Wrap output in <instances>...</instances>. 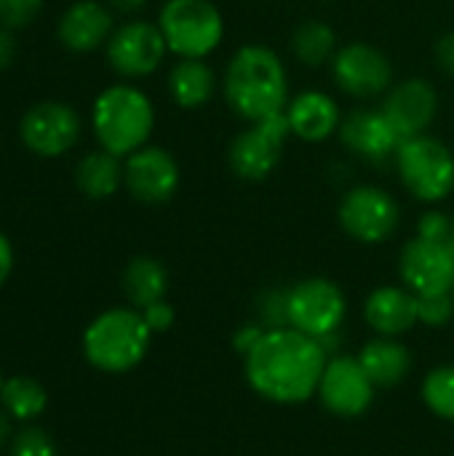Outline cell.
Segmentation results:
<instances>
[{
	"label": "cell",
	"mask_w": 454,
	"mask_h": 456,
	"mask_svg": "<svg viewBox=\"0 0 454 456\" xmlns=\"http://www.w3.org/2000/svg\"><path fill=\"white\" fill-rule=\"evenodd\" d=\"M260 337H262V331H260V329H254V326H249V329H244V331L235 337V347H238V350H244V353H249V350H252V345H254Z\"/></svg>",
	"instance_id": "36"
},
{
	"label": "cell",
	"mask_w": 454,
	"mask_h": 456,
	"mask_svg": "<svg viewBox=\"0 0 454 456\" xmlns=\"http://www.w3.org/2000/svg\"><path fill=\"white\" fill-rule=\"evenodd\" d=\"M292 53L300 64L316 69V67H324L326 61L334 59L337 53V35L334 29L321 21V19H308L302 21L294 35H292Z\"/></svg>",
	"instance_id": "25"
},
{
	"label": "cell",
	"mask_w": 454,
	"mask_h": 456,
	"mask_svg": "<svg viewBox=\"0 0 454 456\" xmlns=\"http://www.w3.org/2000/svg\"><path fill=\"white\" fill-rule=\"evenodd\" d=\"M364 318L380 337L407 334L417 323V294L396 286L375 289L364 305Z\"/></svg>",
	"instance_id": "20"
},
{
	"label": "cell",
	"mask_w": 454,
	"mask_h": 456,
	"mask_svg": "<svg viewBox=\"0 0 454 456\" xmlns=\"http://www.w3.org/2000/svg\"><path fill=\"white\" fill-rule=\"evenodd\" d=\"M45 401H48V395H45L43 385L35 382L32 377H11L0 387L3 411L19 422H29V419L40 417L45 411Z\"/></svg>",
	"instance_id": "26"
},
{
	"label": "cell",
	"mask_w": 454,
	"mask_h": 456,
	"mask_svg": "<svg viewBox=\"0 0 454 456\" xmlns=\"http://www.w3.org/2000/svg\"><path fill=\"white\" fill-rule=\"evenodd\" d=\"M340 227L359 243L375 246L388 240L401 222V208L396 198L375 184H359L345 192L337 208Z\"/></svg>",
	"instance_id": "8"
},
{
	"label": "cell",
	"mask_w": 454,
	"mask_h": 456,
	"mask_svg": "<svg viewBox=\"0 0 454 456\" xmlns=\"http://www.w3.org/2000/svg\"><path fill=\"white\" fill-rule=\"evenodd\" d=\"M142 318H144V323H147V329L155 334V331H166V329H171V323H174V307L169 305V302H153V305H147L144 310H142Z\"/></svg>",
	"instance_id": "32"
},
{
	"label": "cell",
	"mask_w": 454,
	"mask_h": 456,
	"mask_svg": "<svg viewBox=\"0 0 454 456\" xmlns=\"http://www.w3.org/2000/svg\"><path fill=\"white\" fill-rule=\"evenodd\" d=\"M423 401L436 417L454 422V366H442L425 377Z\"/></svg>",
	"instance_id": "27"
},
{
	"label": "cell",
	"mask_w": 454,
	"mask_h": 456,
	"mask_svg": "<svg viewBox=\"0 0 454 456\" xmlns=\"http://www.w3.org/2000/svg\"><path fill=\"white\" fill-rule=\"evenodd\" d=\"M292 136L286 112L270 115L265 120L249 123L238 131L227 147V166L244 182H262L268 179L284 155V147Z\"/></svg>",
	"instance_id": "7"
},
{
	"label": "cell",
	"mask_w": 454,
	"mask_h": 456,
	"mask_svg": "<svg viewBox=\"0 0 454 456\" xmlns=\"http://www.w3.org/2000/svg\"><path fill=\"white\" fill-rule=\"evenodd\" d=\"M11 456H56V446L43 428H27L13 438Z\"/></svg>",
	"instance_id": "29"
},
{
	"label": "cell",
	"mask_w": 454,
	"mask_h": 456,
	"mask_svg": "<svg viewBox=\"0 0 454 456\" xmlns=\"http://www.w3.org/2000/svg\"><path fill=\"white\" fill-rule=\"evenodd\" d=\"M417 238H425L433 243H450L452 240V219L444 211H425L417 222Z\"/></svg>",
	"instance_id": "31"
},
{
	"label": "cell",
	"mask_w": 454,
	"mask_h": 456,
	"mask_svg": "<svg viewBox=\"0 0 454 456\" xmlns=\"http://www.w3.org/2000/svg\"><path fill=\"white\" fill-rule=\"evenodd\" d=\"M396 171L401 184L423 203H439L454 190L452 150L431 134H420L399 144Z\"/></svg>",
	"instance_id": "6"
},
{
	"label": "cell",
	"mask_w": 454,
	"mask_h": 456,
	"mask_svg": "<svg viewBox=\"0 0 454 456\" xmlns=\"http://www.w3.org/2000/svg\"><path fill=\"white\" fill-rule=\"evenodd\" d=\"M436 64L444 75L454 77V32H447L436 43Z\"/></svg>",
	"instance_id": "33"
},
{
	"label": "cell",
	"mask_w": 454,
	"mask_h": 456,
	"mask_svg": "<svg viewBox=\"0 0 454 456\" xmlns=\"http://www.w3.org/2000/svg\"><path fill=\"white\" fill-rule=\"evenodd\" d=\"M123 289L134 307L144 310L153 302H161L169 289V273L166 267L153 256H136L128 262L123 273Z\"/></svg>",
	"instance_id": "24"
},
{
	"label": "cell",
	"mask_w": 454,
	"mask_h": 456,
	"mask_svg": "<svg viewBox=\"0 0 454 456\" xmlns=\"http://www.w3.org/2000/svg\"><path fill=\"white\" fill-rule=\"evenodd\" d=\"M217 72L206 59H179L169 72V94L182 110H201L217 96Z\"/></svg>",
	"instance_id": "21"
},
{
	"label": "cell",
	"mask_w": 454,
	"mask_h": 456,
	"mask_svg": "<svg viewBox=\"0 0 454 456\" xmlns=\"http://www.w3.org/2000/svg\"><path fill=\"white\" fill-rule=\"evenodd\" d=\"M286 120L292 128V136L302 142H324L340 131L343 123V110L340 104L326 94V91H302L286 104Z\"/></svg>",
	"instance_id": "19"
},
{
	"label": "cell",
	"mask_w": 454,
	"mask_h": 456,
	"mask_svg": "<svg viewBox=\"0 0 454 456\" xmlns=\"http://www.w3.org/2000/svg\"><path fill=\"white\" fill-rule=\"evenodd\" d=\"M222 96L246 123L284 112L289 104V75L281 56L262 43L241 45L225 67Z\"/></svg>",
	"instance_id": "2"
},
{
	"label": "cell",
	"mask_w": 454,
	"mask_h": 456,
	"mask_svg": "<svg viewBox=\"0 0 454 456\" xmlns=\"http://www.w3.org/2000/svg\"><path fill=\"white\" fill-rule=\"evenodd\" d=\"M318 395L324 406L337 417H359L372 406L375 385L361 369L359 358H337L326 363Z\"/></svg>",
	"instance_id": "16"
},
{
	"label": "cell",
	"mask_w": 454,
	"mask_h": 456,
	"mask_svg": "<svg viewBox=\"0 0 454 456\" xmlns=\"http://www.w3.org/2000/svg\"><path fill=\"white\" fill-rule=\"evenodd\" d=\"M91 126L102 150L128 158L147 144L155 126V110L144 91L134 86H110L94 102Z\"/></svg>",
	"instance_id": "3"
},
{
	"label": "cell",
	"mask_w": 454,
	"mask_h": 456,
	"mask_svg": "<svg viewBox=\"0 0 454 456\" xmlns=\"http://www.w3.org/2000/svg\"><path fill=\"white\" fill-rule=\"evenodd\" d=\"M454 313L452 291L417 297V321L425 326H444Z\"/></svg>",
	"instance_id": "28"
},
{
	"label": "cell",
	"mask_w": 454,
	"mask_h": 456,
	"mask_svg": "<svg viewBox=\"0 0 454 456\" xmlns=\"http://www.w3.org/2000/svg\"><path fill=\"white\" fill-rule=\"evenodd\" d=\"M340 142L359 158H367L372 163H383L388 158H396L399 144L404 142L388 115L377 110H353L340 123Z\"/></svg>",
	"instance_id": "17"
},
{
	"label": "cell",
	"mask_w": 454,
	"mask_h": 456,
	"mask_svg": "<svg viewBox=\"0 0 454 456\" xmlns=\"http://www.w3.org/2000/svg\"><path fill=\"white\" fill-rule=\"evenodd\" d=\"M147 0H110V5L120 13H136L139 8H144Z\"/></svg>",
	"instance_id": "37"
},
{
	"label": "cell",
	"mask_w": 454,
	"mask_h": 456,
	"mask_svg": "<svg viewBox=\"0 0 454 456\" xmlns=\"http://www.w3.org/2000/svg\"><path fill=\"white\" fill-rule=\"evenodd\" d=\"M115 32L112 11L99 0H75L59 19V40L75 53L107 45Z\"/></svg>",
	"instance_id": "18"
},
{
	"label": "cell",
	"mask_w": 454,
	"mask_h": 456,
	"mask_svg": "<svg viewBox=\"0 0 454 456\" xmlns=\"http://www.w3.org/2000/svg\"><path fill=\"white\" fill-rule=\"evenodd\" d=\"M123 184L139 203L158 206L174 198L179 187L177 158L155 144H144L131 152L123 163Z\"/></svg>",
	"instance_id": "13"
},
{
	"label": "cell",
	"mask_w": 454,
	"mask_h": 456,
	"mask_svg": "<svg viewBox=\"0 0 454 456\" xmlns=\"http://www.w3.org/2000/svg\"><path fill=\"white\" fill-rule=\"evenodd\" d=\"M8 436H11V417L0 409V449L8 441Z\"/></svg>",
	"instance_id": "38"
},
{
	"label": "cell",
	"mask_w": 454,
	"mask_h": 456,
	"mask_svg": "<svg viewBox=\"0 0 454 456\" xmlns=\"http://www.w3.org/2000/svg\"><path fill=\"white\" fill-rule=\"evenodd\" d=\"M0 387H3V377H0Z\"/></svg>",
	"instance_id": "40"
},
{
	"label": "cell",
	"mask_w": 454,
	"mask_h": 456,
	"mask_svg": "<svg viewBox=\"0 0 454 456\" xmlns=\"http://www.w3.org/2000/svg\"><path fill=\"white\" fill-rule=\"evenodd\" d=\"M43 0H0V24L8 29H21L37 19Z\"/></svg>",
	"instance_id": "30"
},
{
	"label": "cell",
	"mask_w": 454,
	"mask_h": 456,
	"mask_svg": "<svg viewBox=\"0 0 454 456\" xmlns=\"http://www.w3.org/2000/svg\"><path fill=\"white\" fill-rule=\"evenodd\" d=\"M399 270L407 289L417 297L454 291V238L450 243H433L425 238L409 240L401 251Z\"/></svg>",
	"instance_id": "14"
},
{
	"label": "cell",
	"mask_w": 454,
	"mask_h": 456,
	"mask_svg": "<svg viewBox=\"0 0 454 456\" xmlns=\"http://www.w3.org/2000/svg\"><path fill=\"white\" fill-rule=\"evenodd\" d=\"M150 337L153 331L147 329L142 313L118 307L91 321L83 334V353L94 369L107 374H123L144 358Z\"/></svg>",
	"instance_id": "4"
},
{
	"label": "cell",
	"mask_w": 454,
	"mask_h": 456,
	"mask_svg": "<svg viewBox=\"0 0 454 456\" xmlns=\"http://www.w3.org/2000/svg\"><path fill=\"white\" fill-rule=\"evenodd\" d=\"M75 182L80 192L91 200H104L118 192L123 184V166L120 158L107 152V150H94L88 152L75 171Z\"/></svg>",
	"instance_id": "23"
},
{
	"label": "cell",
	"mask_w": 454,
	"mask_h": 456,
	"mask_svg": "<svg viewBox=\"0 0 454 456\" xmlns=\"http://www.w3.org/2000/svg\"><path fill=\"white\" fill-rule=\"evenodd\" d=\"M380 110L388 115L401 139L428 134L439 115V94L425 77H407L385 94Z\"/></svg>",
	"instance_id": "15"
},
{
	"label": "cell",
	"mask_w": 454,
	"mask_h": 456,
	"mask_svg": "<svg viewBox=\"0 0 454 456\" xmlns=\"http://www.w3.org/2000/svg\"><path fill=\"white\" fill-rule=\"evenodd\" d=\"M16 56V43L8 29H0V69H5Z\"/></svg>",
	"instance_id": "35"
},
{
	"label": "cell",
	"mask_w": 454,
	"mask_h": 456,
	"mask_svg": "<svg viewBox=\"0 0 454 456\" xmlns=\"http://www.w3.org/2000/svg\"><path fill=\"white\" fill-rule=\"evenodd\" d=\"M324 353L318 339L297 329H270L246 353V377L273 403H302L321 385Z\"/></svg>",
	"instance_id": "1"
},
{
	"label": "cell",
	"mask_w": 454,
	"mask_h": 456,
	"mask_svg": "<svg viewBox=\"0 0 454 456\" xmlns=\"http://www.w3.org/2000/svg\"><path fill=\"white\" fill-rule=\"evenodd\" d=\"M452 238H454V216H452Z\"/></svg>",
	"instance_id": "39"
},
{
	"label": "cell",
	"mask_w": 454,
	"mask_h": 456,
	"mask_svg": "<svg viewBox=\"0 0 454 456\" xmlns=\"http://www.w3.org/2000/svg\"><path fill=\"white\" fill-rule=\"evenodd\" d=\"M166 53H169V45L163 40L161 27L153 21H142V19L120 24L107 40V61L123 77L153 75L161 67Z\"/></svg>",
	"instance_id": "11"
},
{
	"label": "cell",
	"mask_w": 454,
	"mask_h": 456,
	"mask_svg": "<svg viewBox=\"0 0 454 456\" xmlns=\"http://www.w3.org/2000/svg\"><path fill=\"white\" fill-rule=\"evenodd\" d=\"M359 363L375 387H393L407 377L412 358L404 345L393 342V337H380L361 350Z\"/></svg>",
	"instance_id": "22"
},
{
	"label": "cell",
	"mask_w": 454,
	"mask_h": 456,
	"mask_svg": "<svg viewBox=\"0 0 454 456\" xmlns=\"http://www.w3.org/2000/svg\"><path fill=\"white\" fill-rule=\"evenodd\" d=\"M158 27L169 51L179 59H206L225 37V19L214 0H166Z\"/></svg>",
	"instance_id": "5"
},
{
	"label": "cell",
	"mask_w": 454,
	"mask_h": 456,
	"mask_svg": "<svg viewBox=\"0 0 454 456\" xmlns=\"http://www.w3.org/2000/svg\"><path fill=\"white\" fill-rule=\"evenodd\" d=\"M21 142L43 158H59L80 139V115L64 102H40L21 118Z\"/></svg>",
	"instance_id": "12"
},
{
	"label": "cell",
	"mask_w": 454,
	"mask_h": 456,
	"mask_svg": "<svg viewBox=\"0 0 454 456\" xmlns=\"http://www.w3.org/2000/svg\"><path fill=\"white\" fill-rule=\"evenodd\" d=\"M11 270H13V248H11L8 238L0 232V286L8 281Z\"/></svg>",
	"instance_id": "34"
},
{
	"label": "cell",
	"mask_w": 454,
	"mask_h": 456,
	"mask_svg": "<svg viewBox=\"0 0 454 456\" xmlns=\"http://www.w3.org/2000/svg\"><path fill=\"white\" fill-rule=\"evenodd\" d=\"M286 318L292 329L313 339L332 337L345 318V297L337 283L326 278H308L289 289Z\"/></svg>",
	"instance_id": "9"
},
{
	"label": "cell",
	"mask_w": 454,
	"mask_h": 456,
	"mask_svg": "<svg viewBox=\"0 0 454 456\" xmlns=\"http://www.w3.org/2000/svg\"><path fill=\"white\" fill-rule=\"evenodd\" d=\"M332 64V80L337 88L353 99H372L391 91L393 83V67L385 51H380L372 43L353 40L343 48H337Z\"/></svg>",
	"instance_id": "10"
}]
</instances>
